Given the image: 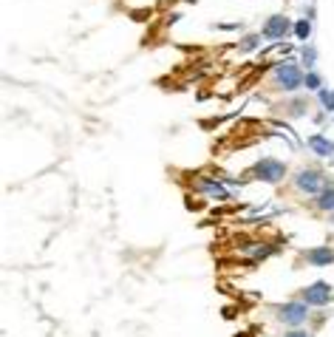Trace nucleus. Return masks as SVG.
I'll list each match as a JSON object with an SVG mask.
<instances>
[{"label": "nucleus", "instance_id": "13", "mask_svg": "<svg viewBox=\"0 0 334 337\" xmlns=\"http://www.w3.org/2000/svg\"><path fill=\"white\" fill-rule=\"evenodd\" d=\"M320 102L334 111V91H320Z\"/></svg>", "mask_w": 334, "mask_h": 337}, {"label": "nucleus", "instance_id": "10", "mask_svg": "<svg viewBox=\"0 0 334 337\" xmlns=\"http://www.w3.org/2000/svg\"><path fill=\"white\" fill-rule=\"evenodd\" d=\"M258 43H261V34H249L241 40V51H255Z\"/></svg>", "mask_w": 334, "mask_h": 337}, {"label": "nucleus", "instance_id": "1", "mask_svg": "<svg viewBox=\"0 0 334 337\" xmlns=\"http://www.w3.org/2000/svg\"><path fill=\"white\" fill-rule=\"evenodd\" d=\"M295 187L300 193H306V196H320L329 184H326V176L317 167H303V170L295 173Z\"/></svg>", "mask_w": 334, "mask_h": 337}, {"label": "nucleus", "instance_id": "12", "mask_svg": "<svg viewBox=\"0 0 334 337\" xmlns=\"http://www.w3.org/2000/svg\"><path fill=\"white\" fill-rule=\"evenodd\" d=\"M303 82H306V88H309V91H320V77H317L315 71H309Z\"/></svg>", "mask_w": 334, "mask_h": 337}, {"label": "nucleus", "instance_id": "4", "mask_svg": "<svg viewBox=\"0 0 334 337\" xmlns=\"http://www.w3.org/2000/svg\"><path fill=\"white\" fill-rule=\"evenodd\" d=\"M306 318H309V303L303 301H292L278 306V320L286 323V326H300V323H306Z\"/></svg>", "mask_w": 334, "mask_h": 337}, {"label": "nucleus", "instance_id": "11", "mask_svg": "<svg viewBox=\"0 0 334 337\" xmlns=\"http://www.w3.org/2000/svg\"><path fill=\"white\" fill-rule=\"evenodd\" d=\"M295 34H298L300 40H306V37L312 34V23H309V20H298V23H295Z\"/></svg>", "mask_w": 334, "mask_h": 337}, {"label": "nucleus", "instance_id": "7", "mask_svg": "<svg viewBox=\"0 0 334 337\" xmlns=\"http://www.w3.org/2000/svg\"><path fill=\"white\" fill-rule=\"evenodd\" d=\"M306 261L312 264V267H329V264L334 261V252H332V247H317V250L306 252Z\"/></svg>", "mask_w": 334, "mask_h": 337}, {"label": "nucleus", "instance_id": "15", "mask_svg": "<svg viewBox=\"0 0 334 337\" xmlns=\"http://www.w3.org/2000/svg\"><path fill=\"white\" fill-rule=\"evenodd\" d=\"M283 337H312L309 332H300V329H295V332H286Z\"/></svg>", "mask_w": 334, "mask_h": 337}, {"label": "nucleus", "instance_id": "9", "mask_svg": "<svg viewBox=\"0 0 334 337\" xmlns=\"http://www.w3.org/2000/svg\"><path fill=\"white\" fill-rule=\"evenodd\" d=\"M317 207L326 210V213H334V184L332 187H326V190L317 196Z\"/></svg>", "mask_w": 334, "mask_h": 337}, {"label": "nucleus", "instance_id": "5", "mask_svg": "<svg viewBox=\"0 0 334 337\" xmlns=\"http://www.w3.org/2000/svg\"><path fill=\"white\" fill-rule=\"evenodd\" d=\"M329 301H332V286L323 284V281L303 289V303H309V306H326Z\"/></svg>", "mask_w": 334, "mask_h": 337}, {"label": "nucleus", "instance_id": "6", "mask_svg": "<svg viewBox=\"0 0 334 337\" xmlns=\"http://www.w3.org/2000/svg\"><path fill=\"white\" fill-rule=\"evenodd\" d=\"M292 28L289 17H283V14H275V17H269L264 23V28H261V37H266V40H281V37H286V31Z\"/></svg>", "mask_w": 334, "mask_h": 337}, {"label": "nucleus", "instance_id": "8", "mask_svg": "<svg viewBox=\"0 0 334 337\" xmlns=\"http://www.w3.org/2000/svg\"><path fill=\"white\" fill-rule=\"evenodd\" d=\"M309 147H312L317 156H334V142L332 139H326V136H320V133L309 136Z\"/></svg>", "mask_w": 334, "mask_h": 337}, {"label": "nucleus", "instance_id": "3", "mask_svg": "<svg viewBox=\"0 0 334 337\" xmlns=\"http://www.w3.org/2000/svg\"><path fill=\"white\" fill-rule=\"evenodd\" d=\"M252 176L261 179V182L278 184V182L286 179V164L278 162V159H261V162H255V167H252Z\"/></svg>", "mask_w": 334, "mask_h": 337}, {"label": "nucleus", "instance_id": "14", "mask_svg": "<svg viewBox=\"0 0 334 337\" xmlns=\"http://www.w3.org/2000/svg\"><path fill=\"white\" fill-rule=\"evenodd\" d=\"M303 62L312 68V62H315V48H303Z\"/></svg>", "mask_w": 334, "mask_h": 337}, {"label": "nucleus", "instance_id": "2", "mask_svg": "<svg viewBox=\"0 0 334 337\" xmlns=\"http://www.w3.org/2000/svg\"><path fill=\"white\" fill-rule=\"evenodd\" d=\"M303 74H300V68L295 65V62H283V65H278L272 74V85L278 88V91H298L300 85H303Z\"/></svg>", "mask_w": 334, "mask_h": 337}]
</instances>
